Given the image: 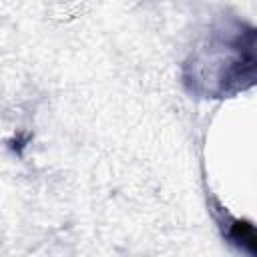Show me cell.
<instances>
[{"label": "cell", "instance_id": "cell-2", "mask_svg": "<svg viewBox=\"0 0 257 257\" xmlns=\"http://www.w3.org/2000/svg\"><path fill=\"white\" fill-rule=\"evenodd\" d=\"M225 225H227V229L223 227V233L231 243H235L239 249L255 253V231L249 221H239V219L229 217V221Z\"/></svg>", "mask_w": 257, "mask_h": 257}, {"label": "cell", "instance_id": "cell-1", "mask_svg": "<svg viewBox=\"0 0 257 257\" xmlns=\"http://www.w3.org/2000/svg\"><path fill=\"white\" fill-rule=\"evenodd\" d=\"M255 28L227 18L209 28L183 64V84L203 98L233 96L255 82Z\"/></svg>", "mask_w": 257, "mask_h": 257}]
</instances>
